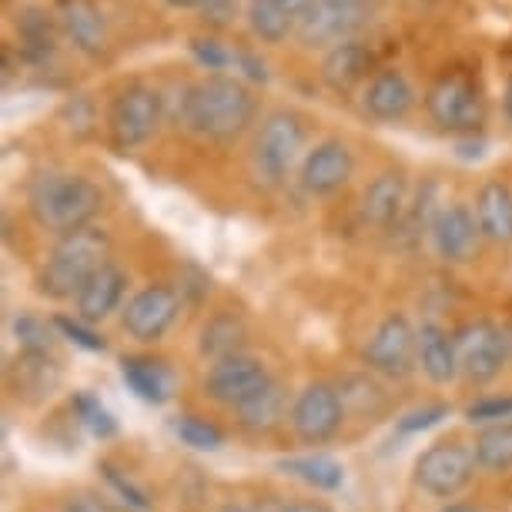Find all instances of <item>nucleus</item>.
I'll list each match as a JSON object with an SVG mask.
<instances>
[{"mask_svg":"<svg viewBox=\"0 0 512 512\" xmlns=\"http://www.w3.org/2000/svg\"><path fill=\"white\" fill-rule=\"evenodd\" d=\"M255 98L238 77L211 74L205 81L181 88L178 118L188 131L208 141H235L255 121Z\"/></svg>","mask_w":512,"mask_h":512,"instance_id":"nucleus-1","label":"nucleus"},{"mask_svg":"<svg viewBox=\"0 0 512 512\" xmlns=\"http://www.w3.org/2000/svg\"><path fill=\"white\" fill-rule=\"evenodd\" d=\"M31 215L44 231L64 238L71 231L88 228L101 211V188L91 178L71 175V171H44L31 181L27 191Z\"/></svg>","mask_w":512,"mask_h":512,"instance_id":"nucleus-2","label":"nucleus"},{"mask_svg":"<svg viewBox=\"0 0 512 512\" xmlns=\"http://www.w3.org/2000/svg\"><path fill=\"white\" fill-rule=\"evenodd\" d=\"M108 251H111V238L98 225H88L57 238V245L51 248V255H47V262L41 268V278H37L41 292L47 298H57V302L77 298L81 288L108 265Z\"/></svg>","mask_w":512,"mask_h":512,"instance_id":"nucleus-3","label":"nucleus"},{"mask_svg":"<svg viewBox=\"0 0 512 512\" xmlns=\"http://www.w3.org/2000/svg\"><path fill=\"white\" fill-rule=\"evenodd\" d=\"M305 151V124L298 114L292 111H272L258 128L255 138V171L258 178L272 181H285L292 175V168L298 164Z\"/></svg>","mask_w":512,"mask_h":512,"instance_id":"nucleus-4","label":"nucleus"},{"mask_svg":"<svg viewBox=\"0 0 512 512\" xmlns=\"http://www.w3.org/2000/svg\"><path fill=\"white\" fill-rule=\"evenodd\" d=\"M425 111L442 131L472 134L486 118V101L469 74H442L425 94Z\"/></svg>","mask_w":512,"mask_h":512,"instance_id":"nucleus-5","label":"nucleus"},{"mask_svg":"<svg viewBox=\"0 0 512 512\" xmlns=\"http://www.w3.org/2000/svg\"><path fill=\"white\" fill-rule=\"evenodd\" d=\"M164 118V98L158 91L151 88H124L118 98L111 104V114H108V131H111V144L118 151H131V148H141L154 138L158 124Z\"/></svg>","mask_w":512,"mask_h":512,"instance_id":"nucleus-6","label":"nucleus"},{"mask_svg":"<svg viewBox=\"0 0 512 512\" xmlns=\"http://www.w3.org/2000/svg\"><path fill=\"white\" fill-rule=\"evenodd\" d=\"M476 476V456L462 442H436L415 459V486L436 499H452Z\"/></svg>","mask_w":512,"mask_h":512,"instance_id":"nucleus-7","label":"nucleus"},{"mask_svg":"<svg viewBox=\"0 0 512 512\" xmlns=\"http://www.w3.org/2000/svg\"><path fill=\"white\" fill-rule=\"evenodd\" d=\"M288 419H292V429L298 439L308 442V446H322V442H328L342 429V419H345L342 392L328 382L305 385V389L295 395Z\"/></svg>","mask_w":512,"mask_h":512,"instance_id":"nucleus-8","label":"nucleus"},{"mask_svg":"<svg viewBox=\"0 0 512 512\" xmlns=\"http://www.w3.org/2000/svg\"><path fill=\"white\" fill-rule=\"evenodd\" d=\"M275 379L268 375L265 362L255 355H231V359L211 362L205 375V395L211 402L228 405V409H241L245 402L265 392Z\"/></svg>","mask_w":512,"mask_h":512,"instance_id":"nucleus-9","label":"nucleus"},{"mask_svg":"<svg viewBox=\"0 0 512 512\" xmlns=\"http://www.w3.org/2000/svg\"><path fill=\"white\" fill-rule=\"evenodd\" d=\"M362 359L372 372L389 375V379H402L419 362V332L409 325L405 315L382 318L379 328L369 338V345H365Z\"/></svg>","mask_w":512,"mask_h":512,"instance_id":"nucleus-10","label":"nucleus"},{"mask_svg":"<svg viewBox=\"0 0 512 512\" xmlns=\"http://www.w3.org/2000/svg\"><path fill=\"white\" fill-rule=\"evenodd\" d=\"M452 342H456L459 375H466L476 385L492 382L506 365V335L492 322H482V318L466 322L452 335Z\"/></svg>","mask_w":512,"mask_h":512,"instance_id":"nucleus-11","label":"nucleus"},{"mask_svg":"<svg viewBox=\"0 0 512 512\" xmlns=\"http://www.w3.org/2000/svg\"><path fill=\"white\" fill-rule=\"evenodd\" d=\"M181 312V298L175 288L168 285H148L124 305L121 325L124 332L138 342H158L168 335V328L175 325V318Z\"/></svg>","mask_w":512,"mask_h":512,"instance_id":"nucleus-12","label":"nucleus"},{"mask_svg":"<svg viewBox=\"0 0 512 512\" xmlns=\"http://www.w3.org/2000/svg\"><path fill=\"white\" fill-rule=\"evenodd\" d=\"M362 0H312V7L298 17V37L312 47L342 44L362 24Z\"/></svg>","mask_w":512,"mask_h":512,"instance_id":"nucleus-13","label":"nucleus"},{"mask_svg":"<svg viewBox=\"0 0 512 512\" xmlns=\"http://www.w3.org/2000/svg\"><path fill=\"white\" fill-rule=\"evenodd\" d=\"M352 171L355 158L349 144H342L338 138L318 141L302 158V188L315 198L335 195L338 188H345L352 181Z\"/></svg>","mask_w":512,"mask_h":512,"instance_id":"nucleus-14","label":"nucleus"},{"mask_svg":"<svg viewBox=\"0 0 512 512\" xmlns=\"http://www.w3.org/2000/svg\"><path fill=\"white\" fill-rule=\"evenodd\" d=\"M432 245H436L439 258H446V262H469L472 251L479 245V221L476 215L466 208V205H446L439 208L436 215H432Z\"/></svg>","mask_w":512,"mask_h":512,"instance_id":"nucleus-15","label":"nucleus"},{"mask_svg":"<svg viewBox=\"0 0 512 512\" xmlns=\"http://www.w3.org/2000/svg\"><path fill=\"white\" fill-rule=\"evenodd\" d=\"M124 288H128V275H124L118 265L108 262L88 285L81 288V295L74 298L77 318H84L88 325L104 322L111 312H118V305L124 298Z\"/></svg>","mask_w":512,"mask_h":512,"instance_id":"nucleus-16","label":"nucleus"},{"mask_svg":"<svg viewBox=\"0 0 512 512\" xmlns=\"http://www.w3.org/2000/svg\"><path fill=\"white\" fill-rule=\"evenodd\" d=\"M362 104L375 121H399L412 111L415 91L402 71H379L365 88Z\"/></svg>","mask_w":512,"mask_h":512,"instance_id":"nucleus-17","label":"nucleus"},{"mask_svg":"<svg viewBox=\"0 0 512 512\" xmlns=\"http://www.w3.org/2000/svg\"><path fill=\"white\" fill-rule=\"evenodd\" d=\"M61 24L77 51L98 57L108 47V24H104V14L94 0H64Z\"/></svg>","mask_w":512,"mask_h":512,"instance_id":"nucleus-18","label":"nucleus"},{"mask_svg":"<svg viewBox=\"0 0 512 512\" xmlns=\"http://www.w3.org/2000/svg\"><path fill=\"white\" fill-rule=\"evenodd\" d=\"M121 379L141 402H151V405H164L175 395V372L158 359L131 355V359L121 362Z\"/></svg>","mask_w":512,"mask_h":512,"instance_id":"nucleus-19","label":"nucleus"},{"mask_svg":"<svg viewBox=\"0 0 512 512\" xmlns=\"http://www.w3.org/2000/svg\"><path fill=\"white\" fill-rule=\"evenodd\" d=\"M419 365L436 385H449L459 375L456 342H452L446 328L432 322L419 328Z\"/></svg>","mask_w":512,"mask_h":512,"instance_id":"nucleus-20","label":"nucleus"},{"mask_svg":"<svg viewBox=\"0 0 512 512\" xmlns=\"http://www.w3.org/2000/svg\"><path fill=\"white\" fill-rule=\"evenodd\" d=\"M248 342V325L245 318L235 312H221L215 318H208L198 338V352L211 362L231 359V355H245Z\"/></svg>","mask_w":512,"mask_h":512,"instance_id":"nucleus-21","label":"nucleus"},{"mask_svg":"<svg viewBox=\"0 0 512 512\" xmlns=\"http://www.w3.org/2000/svg\"><path fill=\"white\" fill-rule=\"evenodd\" d=\"M405 208V178L395 171H385L365 188L362 195V218L375 228H389L392 221H399Z\"/></svg>","mask_w":512,"mask_h":512,"instance_id":"nucleus-22","label":"nucleus"},{"mask_svg":"<svg viewBox=\"0 0 512 512\" xmlns=\"http://www.w3.org/2000/svg\"><path fill=\"white\" fill-rule=\"evenodd\" d=\"M369 64H372V54L365 51L359 41H342V44H335L332 51L325 54L322 81L338 94L352 91L355 84L365 77V71H369Z\"/></svg>","mask_w":512,"mask_h":512,"instance_id":"nucleus-23","label":"nucleus"},{"mask_svg":"<svg viewBox=\"0 0 512 512\" xmlns=\"http://www.w3.org/2000/svg\"><path fill=\"white\" fill-rule=\"evenodd\" d=\"M476 221L492 241H512V188L502 181L482 185L476 198Z\"/></svg>","mask_w":512,"mask_h":512,"instance_id":"nucleus-24","label":"nucleus"},{"mask_svg":"<svg viewBox=\"0 0 512 512\" xmlns=\"http://www.w3.org/2000/svg\"><path fill=\"white\" fill-rule=\"evenodd\" d=\"M278 469L288 472V476L302 479L305 486H312L318 492H335L345 486V466L332 456H322V452H312V456H292L282 459Z\"/></svg>","mask_w":512,"mask_h":512,"instance_id":"nucleus-25","label":"nucleus"},{"mask_svg":"<svg viewBox=\"0 0 512 512\" xmlns=\"http://www.w3.org/2000/svg\"><path fill=\"white\" fill-rule=\"evenodd\" d=\"M235 412H238V422L245 425L248 432H272L285 422V415H292V409H288V392L278 382H272L265 392H258L255 399L245 402Z\"/></svg>","mask_w":512,"mask_h":512,"instance_id":"nucleus-26","label":"nucleus"},{"mask_svg":"<svg viewBox=\"0 0 512 512\" xmlns=\"http://www.w3.org/2000/svg\"><path fill=\"white\" fill-rule=\"evenodd\" d=\"M245 17H248L251 34L265 44H282L288 34L298 31V21L278 4V0H248Z\"/></svg>","mask_w":512,"mask_h":512,"instance_id":"nucleus-27","label":"nucleus"},{"mask_svg":"<svg viewBox=\"0 0 512 512\" xmlns=\"http://www.w3.org/2000/svg\"><path fill=\"white\" fill-rule=\"evenodd\" d=\"M472 456H476V466L486 472L512 469V422L479 429L476 442H472Z\"/></svg>","mask_w":512,"mask_h":512,"instance_id":"nucleus-28","label":"nucleus"},{"mask_svg":"<svg viewBox=\"0 0 512 512\" xmlns=\"http://www.w3.org/2000/svg\"><path fill=\"white\" fill-rule=\"evenodd\" d=\"M61 382V372L51 362L47 352H24L14 365V385L17 392H34V395H51L54 385Z\"/></svg>","mask_w":512,"mask_h":512,"instance_id":"nucleus-29","label":"nucleus"},{"mask_svg":"<svg viewBox=\"0 0 512 512\" xmlns=\"http://www.w3.org/2000/svg\"><path fill=\"white\" fill-rule=\"evenodd\" d=\"M71 412H74V419L81 422L94 439H111L114 432H118V419H114L108 405H104L98 395L88 392V389H81V392L71 395Z\"/></svg>","mask_w":512,"mask_h":512,"instance_id":"nucleus-30","label":"nucleus"},{"mask_svg":"<svg viewBox=\"0 0 512 512\" xmlns=\"http://www.w3.org/2000/svg\"><path fill=\"white\" fill-rule=\"evenodd\" d=\"M175 432L188 449H198V452H218L225 446V432H221L215 422L198 419V415H181L175 422Z\"/></svg>","mask_w":512,"mask_h":512,"instance_id":"nucleus-31","label":"nucleus"},{"mask_svg":"<svg viewBox=\"0 0 512 512\" xmlns=\"http://www.w3.org/2000/svg\"><path fill=\"white\" fill-rule=\"evenodd\" d=\"M101 472H104V479H108V489L121 499V506H128L131 512H151V506H154L151 496L131 476H124V472L114 469L111 462H104Z\"/></svg>","mask_w":512,"mask_h":512,"instance_id":"nucleus-32","label":"nucleus"},{"mask_svg":"<svg viewBox=\"0 0 512 512\" xmlns=\"http://www.w3.org/2000/svg\"><path fill=\"white\" fill-rule=\"evenodd\" d=\"M466 419L472 425H499V422H512V395H486V399H476L466 409Z\"/></svg>","mask_w":512,"mask_h":512,"instance_id":"nucleus-33","label":"nucleus"},{"mask_svg":"<svg viewBox=\"0 0 512 512\" xmlns=\"http://www.w3.org/2000/svg\"><path fill=\"white\" fill-rule=\"evenodd\" d=\"M51 328H54V322L47 325V322H41V318H34V315H21L14 322L17 345H21L24 352H51V342H54Z\"/></svg>","mask_w":512,"mask_h":512,"instance_id":"nucleus-34","label":"nucleus"},{"mask_svg":"<svg viewBox=\"0 0 512 512\" xmlns=\"http://www.w3.org/2000/svg\"><path fill=\"white\" fill-rule=\"evenodd\" d=\"M191 54H195V61L205 67V71H228V67H241V54L245 51H231L221 41H195L191 44Z\"/></svg>","mask_w":512,"mask_h":512,"instance_id":"nucleus-35","label":"nucleus"},{"mask_svg":"<svg viewBox=\"0 0 512 512\" xmlns=\"http://www.w3.org/2000/svg\"><path fill=\"white\" fill-rule=\"evenodd\" d=\"M54 328L64 338H71L74 345H81V349H88V352H108V342H104V335L94 332V325H88L84 318H64V315H57L54 318Z\"/></svg>","mask_w":512,"mask_h":512,"instance_id":"nucleus-36","label":"nucleus"},{"mask_svg":"<svg viewBox=\"0 0 512 512\" xmlns=\"http://www.w3.org/2000/svg\"><path fill=\"white\" fill-rule=\"evenodd\" d=\"M446 415H449L446 405H425V409H419V412L402 415V419H399V432H402V436L425 432V429H432V425H439L442 419H446Z\"/></svg>","mask_w":512,"mask_h":512,"instance_id":"nucleus-37","label":"nucleus"},{"mask_svg":"<svg viewBox=\"0 0 512 512\" xmlns=\"http://www.w3.org/2000/svg\"><path fill=\"white\" fill-rule=\"evenodd\" d=\"M64 512H118V509H114L111 499H104L101 492L81 489V492H71V496H67Z\"/></svg>","mask_w":512,"mask_h":512,"instance_id":"nucleus-38","label":"nucleus"},{"mask_svg":"<svg viewBox=\"0 0 512 512\" xmlns=\"http://www.w3.org/2000/svg\"><path fill=\"white\" fill-rule=\"evenodd\" d=\"M285 512H332V509L318 499H298V502H292V506H285Z\"/></svg>","mask_w":512,"mask_h":512,"instance_id":"nucleus-39","label":"nucleus"},{"mask_svg":"<svg viewBox=\"0 0 512 512\" xmlns=\"http://www.w3.org/2000/svg\"><path fill=\"white\" fill-rule=\"evenodd\" d=\"M278 4H282L285 11L298 21V17H302V14L308 11V7H312V0H278Z\"/></svg>","mask_w":512,"mask_h":512,"instance_id":"nucleus-40","label":"nucleus"},{"mask_svg":"<svg viewBox=\"0 0 512 512\" xmlns=\"http://www.w3.org/2000/svg\"><path fill=\"white\" fill-rule=\"evenodd\" d=\"M502 111H506V121L512 124V77L506 81V91H502Z\"/></svg>","mask_w":512,"mask_h":512,"instance_id":"nucleus-41","label":"nucleus"},{"mask_svg":"<svg viewBox=\"0 0 512 512\" xmlns=\"http://www.w3.org/2000/svg\"><path fill=\"white\" fill-rule=\"evenodd\" d=\"M439 512H482L479 506H469V502H449V506H442Z\"/></svg>","mask_w":512,"mask_h":512,"instance_id":"nucleus-42","label":"nucleus"},{"mask_svg":"<svg viewBox=\"0 0 512 512\" xmlns=\"http://www.w3.org/2000/svg\"><path fill=\"white\" fill-rule=\"evenodd\" d=\"M164 4L178 7V11H188V7H205V0H164Z\"/></svg>","mask_w":512,"mask_h":512,"instance_id":"nucleus-43","label":"nucleus"},{"mask_svg":"<svg viewBox=\"0 0 512 512\" xmlns=\"http://www.w3.org/2000/svg\"><path fill=\"white\" fill-rule=\"evenodd\" d=\"M221 512H248V509H245V506H225Z\"/></svg>","mask_w":512,"mask_h":512,"instance_id":"nucleus-44","label":"nucleus"}]
</instances>
